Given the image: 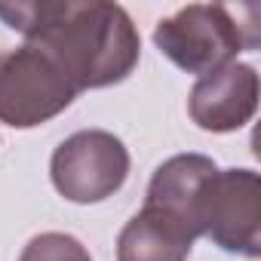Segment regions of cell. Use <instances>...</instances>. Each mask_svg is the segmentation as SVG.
I'll list each match as a JSON object with an SVG mask.
<instances>
[{
	"instance_id": "obj_1",
	"label": "cell",
	"mask_w": 261,
	"mask_h": 261,
	"mask_svg": "<svg viewBox=\"0 0 261 261\" xmlns=\"http://www.w3.org/2000/svg\"><path fill=\"white\" fill-rule=\"evenodd\" d=\"M0 19L49 56L77 92L126 80L139 65L142 40L129 13L105 0H16Z\"/></svg>"
},
{
	"instance_id": "obj_2",
	"label": "cell",
	"mask_w": 261,
	"mask_h": 261,
	"mask_svg": "<svg viewBox=\"0 0 261 261\" xmlns=\"http://www.w3.org/2000/svg\"><path fill=\"white\" fill-rule=\"evenodd\" d=\"M157 49L188 74H212L233 62L243 49L258 46L255 19L240 22V13L218 4H191L169 19H160L154 28Z\"/></svg>"
},
{
	"instance_id": "obj_3",
	"label": "cell",
	"mask_w": 261,
	"mask_h": 261,
	"mask_svg": "<svg viewBox=\"0 0 261 261\" xmlns=\"http://www.w3.org/2000/svg\"><path fill=\"white\" fill-rule=\"evenodd\" d=\"M197 230L218 249L261 255V181L252 169H215L197 197Z\"/></svg>"
},
{
	"instance_id": "obj_4",
	"label": "cell",
	"mask_w": 261,
	"mask_h": 261,
	"mask_svg": "<svg viewBox=\"0 0 261 261\" xmlns=\"http://www.w3.org/2000/svg\"><path fill=\"white\" fill-rule=\"evenodd\" d=\"M74 98L71 80L37 46L25 43L0 53V123L31 129L59 117Z\"/></svg>"
},
{
	"instance_id": "obj_5",
	"label": "cell",
	"mask_w": 261,
	"mask_h": 261,
	"mask_svg": "<svg viewBox=\"0 0 261 261\" xmlns=\"http://www.w3.org/2000/svg\"><path fill=\"white\" fill-rule=\"evenodd\" d=\"M49 175L65 200L101 203L123 188L129 175V151L114 133L80 129L56 148Z\"/></svg>"
},
{
	"instance_id": "obj_6",
	"label": "cell",
	"mask_w": 261,
	"mask_h": 261,
	"mask_svg": "<svg viewBox=\"0 0 261 261\" xmlns=\"http://www.w3.org/2000/svg\"><path fill=\"white\" fill-rule=\"evenodd\" d=\"M258 108V74L252 65L227 62L224 68L200 77L191 89V120L206 133H233L246 126Z\"/></svg>"
},
{
	"instance_id": "obj_7",
	"label": "cell",
	"mask_w": 261,
	"mask_h": 261,
	"mask_svg": "<svg viewBox=\"0 0 261 261\" xmlns=\"http://www.w3.org/2000/svg\"><path fill=\"white\" fill-rule=\"evenodd\" d=\"M197 233L157 206H142L117 240V261H188Z\"/></svg>"
},
{
	"instance_id": "obj_8",
	"label": "cell",
	"mask_w": 261,
	"mask_h": 261,
	"mask_svg": "<svg viewBox=\"0 0 261 261\" xmlns=\"http://www.w3.org/2000/svg\"><path fill=\"white\" fill-rule=\"evenodd\" d=\"M218 166L203 157V154H178L169 157L163 166H157L151 185H148V206H157L163 212H172L175 218H181L197 237V197L206 185V178L215 172Z\"/></svg>"
},
{
	"instance_id": "obj_9",
	"label": "cell",
	"mask_w": 261,
	"mask_h": 261,
	"mask_svg": "<svg viewBox=\"0 0 261 261\" xmlns=\"http://www.w3.org/2000/svg\"><path fill=\"white\" fill-rule=\"evenodd\" d=\"M19 261H92L83 243L71 233H40L34 237Z\"/></svg>"
}]
</instances>
